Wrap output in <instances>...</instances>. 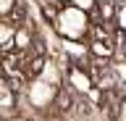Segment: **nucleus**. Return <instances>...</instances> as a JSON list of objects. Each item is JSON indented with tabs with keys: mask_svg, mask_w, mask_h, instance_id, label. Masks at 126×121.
Returning <instances> with one entry per match:
<instances>
[{
	"mask_svg": "<svg viewBox=\"0 0 126 121\" xmlns=\"http://www.w3.org/2000/svg\"><path fill=\"white\" fill-rule=\"evenodd\" d=\"M66 79H68L71 89H74V92H79V95H89V92L94 89V79H92V74H89V69L71 66L68 74H66Z\"/></svg>",
	"mask_w": 126,
	"mask_h": 121,
	"instance_id": "7ed1b4c3",
	"label": "nucleus"
},
{
	"mask_svg": "<svg viewBox=\"0 0 126 121\" xmlns=\"http://www.w3.org/2000/svg\"><path fill=\"white\" fill-rule=\"evenodd\" d=\"M16 8V0H0V18L3 16H11Z\"/></svg>",
	"mask_w": 126,
	"mask_h": 121,
	"instance_id": "0eeeda50",
	"label": "nucleus"
},
{
	"mask_svg": "<svg viewBox=\"0 0 126 121\" xmlns=\"http://www.w3.org/2000/svg\"><path fill=\"white\" fill-rule=\"evenodd\" d=\"M58 92H61V89L55 87V84H50V82H45V79H39V76H37V79L29 82V87H26V100H29L32 108L45 111V108H50V105L55 103Z\"/></svg>",
	"mask_w": 126,
	"mask_h": 121,
	"instance_id": "f03ea898",
	"label": "nucleus"
},
{
	"mask_svg": "<svg viewBox=\"0 0 126 121\" xmlns=\"http://www.w3.org/2000/svg\"><path fill=\"white\" fill-rule=\"evenodd\" d=\"M55 32L61 34L63 40L71 42H81L87 34L92 32V21H89V13H84L76 5H63L55 16Z\"/></svg>",
	"mask_w": 126,
	"mask_h": 121,
	"instance_id": "f257e3e1",
	"label": "nucleus"
},
{
	"mask_svg": "<svg viewBox=\"0 0 126 121\" xmlns=\"http://www.w3.org/2000/svg\"><path fill=\"white\" fill-rule=\"evenodd\" d=\"M32 42H34V37H32L29 29H16V40H13V45H16L18 50H32Z\"/></svg>",
	"mask_w": 126,
	"mask_h": 121,
	"instance_id": "20e7f679",
	"label": "nucleus"
},
{
	"mask_svg": "<svg viewBox=\"0 0 126 121\" xmlns=\"http://www.w3.org/2000/svg\"><path fill=\"white\" fill-rule=\"evenodd\" d=\"M71 5L81 8L84 13H89V16H94V13H97V0H71Z\"/></svg>",
	"mask_w": 126,
	"mask_h": 121,
	"instance_id": "423d86ee",
	"label": "nucleus"
},
{
	"mask_svg": "<svg viewBox=\"0 0 126 121\" xmlns=\"http://www.w3.org/2000/svg\"><path fill=\"white\" fill-rule=\"evenodd\" d=\"M16 40V29L5 21H0V48H11Z\"/></svg>",
	"mask_w": 126,
	"mask_h": 121,
	"instance_id": "39448f33",
	"label": "nucleus"
},
{
	"mask_svg": "<svg viewBox=\"0 0 126 121\" xmlns=\"http://www.w3.org/2000/svg\"><path fill=\"white\" fill-rule=\"evenodd\" d=\"M61 3H66V0H61ZM68 3H71V0H68Z\"/></svg>",
	"mask_w": 126,
	"mask_h": 121,
	"instance_id": "6e6552de",
	"label": "nucleus"
}]
</instances>
